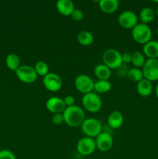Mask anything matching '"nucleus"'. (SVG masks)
Instances as JSON below:
<instances>
[{
    "mask_svg": "<svg viewBox=\"0 0 158 159\" xmlns=\"http://www.w3.org/2000/svg\"><path fill=\"white\" fill-rule=\"evenodd\" d=\"M63 115L64 123L71 127H81L86 119L83 109L76 105L66 107L63 112Z\"/></svg>",
    "mask_w": 158,
    "mask_h": 159,
    "instance_id": "nucleus-1",
    "label": "nucleus"
},
{
    "mask_svg": "<svg viewBox=\"0 0 158 159\" xmlns=\"http://www.w3.org/2000/svg\"><path fill=\"white\" fill-rule=\"evenodd\" d=\"M131 34L136 43L144 45L151 40L152 30L148 25L140 23L132 29Z\"/></svg>",
    "mask_w": 158,
    "mask_h": 159,
    "instance_id": "nucleus-2",
    "label": "nucleus"
},
{
    "mask_svg": "<svg viewBox=\"0 0 158 159\" xmlns=\"http://www.w3.org/2000/svg\"><path fill=\"white\" fill-rule=\"evenodd\" d=\"M82 133L85 137L95 138L102 132V124L100 120L94 118H86L81 126Z\"/></svg>",
    "mask_w": 158,
    "mask_h": 159,
    "instance_id": "nucleus-3",
    "label": "nucleus"
},
{
    "mask_svg": "<svg viewBox=\"0 0 158 159\" xmlns=\"http://www.w3.org/2000/svg\"><path fill=\"white\" fill-rule=\"evenodd\" d=\"M102 62L110 69H118L122 65V54L113 48L107 49L102 54Z\"/></svg>",
    "mask_w": 158,
    "mask_h": 159,
    "instance_id": "nucleus-4",
    "label": "nucleus"
},
{
    "mask_svg": "<svg viewBox=\"0 0 158 159\" xmlns=\"http://www.w3.org/2000/svg\"><path fill=\"white\" fill-rule=\"evenodd\" d=\"M81 102L84 108L87 111L92 113H98L102 107V101L101 97L93 92L84 95Z\"/></svg>",
    "mask_w": 158,
    "mask_h": 159,
    "instance_id": "nucleus-5",
    "label": "nucleus"
},
{
    "mask_svg": "<svg viewBox=\"0 0 158 159\" xmlns=\"http://www.w3.org/2000/svg\"><path fill=\"white\" fill-rule=\"evenodd\" d=\"M15 75L20 82L26 84L35 82L38 76L33 67L29 65H21L15 71Z\"/></svg>",
    "mask_w": 158,
    "mask_h": 159,
    "instance_id": "nucleus-6",
    "label": "nucleus"
},
{
    "mask_svg": "<svg viewBox=\"0 0 158 159\" xmlns=\"http://www.w3.org/2000/svg\"><path fill=\"white\" fill-rule=\"evenodd\" d=\"M94 81L87 75H79L74 79V86L76 89L80 93H84V95L91 93L94 89Z\"/></svg>",
    "mask_w": 158,
    "mask_h": 159,
    "instance_id": "nucleus-7",
    "label": "nucleus"
},
{
    "mask_svg": "<svg viewBox=\"0 0 158 159\" xmlns=\"http://www.w3.org/2000/svg\"><path fill=\"white\" fill-rule=\"evenodd\" d=\"M144 79L154 82L158 80V59H147L142 68Z\"/></svg>",
    "mask_w": 158,
    "mask_h": 159,
    "instance_id": "nucleus-8",
    "label": "nucleus"
},
{
    "mask_svg": "<svg viewBox=\"0 0 158 159\" xmlns=\"http://www.w3.org/2000/svg\"><path fill=\"white\" fill-rule=\"evenodd\" d=\"M118 23L124 29H133L138 24V16L133 11L125 10L118 16Z\"/></svg>",
    "mask_w": 158,
    "mask_h": 159,
    "instance_id": "nucleus-9",
    "label": "nucleus"
},
{
    "mask_svg": "<svg viewBox=\"0 0 158 159\" xmlns=\"http://www.w3.org/2000/svg\"><path fill=\"white\" fill-rule=\"evenodd\" d=\"M97 149L95 141L94 138L84 137L81 138L77 144V151L80 155L83 156L91 155Z\"/></svg>",
    "mask_w": 158,
    "mask_h": 159,
    "instance_id": "nucleus-10",
    "label": "nucleus"
},
{
    "mask_svg": "<svg viewBox=\"0 0 158 159\" xmlns=\"http://www.w3.org/2000/svg\"><path fill=\"white\" fill-rule=\"evenodd\" d=\"M43 84L48 91L57 92L61 89L63 82L61 78L58 75L54 72H49L43 77Z\"/></svg>",
    "mask_w": 158,
    "mask_h": 159,
    "instance_id": "nucleus-11",
    "label": "nucleus"
},
{
    "mask_svg": "<svg viewBox=\"0 0 158 159\" xmlns=\"http://www.w3.org/2000/svg\"><path fill=\"white\" fill-rule=\"evenodd\" d=\"M96 148L100 152H106L111 150L113 145V138L108 132H102L94 139Z\"/></svg>",
    "mask_w": 158,
    "mask_h": 159,
    "instance_id": "nucleus-12",
    "label": "nucleus"
},
{
    "mask_svg": "<svg viewBox=\"0 0 158 159\" xmlns=\"http://www.w3.org/2000/svg\"><path fill=\"white\" fill-rule=\"evenodd\" d=\"M46 108L53 114L63 113L66 109L64 99L58 96H52L49 98L46 102Z\"/></svg>",
    "mask_w": 158,
    "mask_h": 159,
    "instance_id": "nucleus-13",
    "label": "nucleus"
},
{
    "mask_svg": "<svg viewBox=\"0 0 158 159\" xmlns=\"http://www.w3.org/2000/svg\"><path fill=\"white\" fill-rule=\"evenodd\" d=\"M56 8L61 15L68 16L72 14L74 8V3L71 0H58L56 3Z\"/></svg>",
    "mask_w": 158,
    "mask_h": 159,
    "instance_id": "nucleus-14",
    "label": "nucleus"
},
{
    "mask_svg": "<svg viewBox=\"0 0 158 159\" xmlns=\"http://www.w3.org/2000/svg\"><path fill=\"white\" fill-rule=\"evenodd\" d=\"M144 56H147L148 59H158V41L150 40L145 43L143 47Z\"/></svg>",
    "mask_w": 158,
    "mask_h": 159,
    "instance_id": "nucleus-15",
    "label": "nucleus"
},
{
    "mask_svg": "<svg viewBox=\"0 0 158 159\" xmlns=\"http://www.w3.org/2000/svg\"><path fill=\"white\" fill-rule=\"evenodd\" d=\"M124 122V117L121 112L114 110L108 116L107 123L108 125L112 129H119L122 126Z\"/></svg>",
    "mask_w": 158,
    "mask_h": 159,
    "instance_id": "nucleus-16",
    "label": "nucleus"
},
{
    "mask_svg": "<svg viewBox=\"0 0 158 159\" xmlns=\"http://www.w3.org/2000/svg\"><path fill=\"white\" fill-rule=\"evenodd\" d=\"M153 89L152 82L146 79H143L142 80L137 82V85H136V90H137L138 94L143 97L150 96L153 92Z\"/></svg>",
    "mask_w": 158,
    "mask_h": 159,
    "instance_id": "nucleus-17",
    "label": "nucleus"
},
{
    "mask_svg": "<svg viewBox=\"0 0 158 159\" xmlns=\"http://www.w3.org/2000/svg\"><path fill=\"white\" fill-rule=\"evenodd\" d=\"M119 6L118 0H101L99 2V8L103 12L106 14L114 13Z\"/></svg>",
    "mask_w": 158,
    "mask_h": 159,
    "instance_id": "nucleus-18",
    "label": "nucleus"
},
{
    "mask_svg": "<svg viewBox=\"0 0 158 159\" xmlns=\"http://www.w3.org/2000/svg\"><path fill=\"white\" fill-rule=\"evenodd\" d=\"M94 73L99 80H108L111 76V69L104 64H99L94 67Z\"/></svg>",
    "mask_w": 158,
    "mask_h": 159,
    "instance_id": "nucleus-19",
    "label": "nucleus"
},
{
    "mask_svg": "<svg viewBox=\"0 0 158 159\" xmlns=\"http://www.w3.org/2000/svg\"><path fill=\"white\" fill-rule=\"evenodd\" d=\"M139 20H141V23L148 24L151 23L155 18V12L153 9L150 7H145L139 12Z\"/></svg>",
    "mask_w": 158,
    "mask_h": 159,
    "instance_id": "nucleus-20",
    "label": "nucleus"
},
{
    "mask_svg": "<svg viewBox=\"0 0 158 159\" xmlns=\"http://www.w3.org/2000/svg\"><path fill=\"white\" fill-rule=\"evenodd\" d=\"M77 41L82 46H90L94 42V37L92 34L88 30H82L77 34Z\"/></svg>",
    "mask_w": 158,
    "mask_h": 159,
    "instance_id": "nucleus-21",
    "label": "nucleus"
},
{
    "mask_svg": "<svg viewBox=\"0 0 158 159\" xmlns=\"http://www.w3.org/2000/svg\"><path fill=\"white\" fill-rule=\"evenodd\" d=\"M6 64L9 69L15 71L20 67V57L16 54L11 53L6 56Z\"/></svg>",
    "mask_w": 158,
    "mask_h": 159,
    "instance_id": "nucleus-22",
    "label": "nucleus"
},
{
    "mask_svg": "<svg viewBox=\"0 0 158 159\" xmlns=\"http://www.w3.org/2000/svg\"><path fill=\"white\" fill-rule=\"evenodd\" d=\"M112 89V84L108 80H98L94 82V89L97 93H105L110 91Z\"/></svg>",
    "mask_w": 158,
    "mask_h": 159,
    "instance_id": "nucleus-23",
    "label": "nucleus"
},
{
    "mask_svg": "<svg viewBox=\"0 0 158 159\" xmlns=\"http://www.w3.org/2000/svg\"><path fill=\"white\" fill-rule=\"evenodd\" d=\"M145 56L139 51H135L132 54V62L134 68H143L146 62Z\"/></svg>",
    "mask_w": 158,
    "mask_h": 159,
    "instance_id": "nucleus-24",
    "label": "nucleus"
},
{
    "mask_svg": "<svg viewBox=\"0 0 158 159\" xmlns=\"http://www.w3.org/2000/svg\"><path fill=\"white\" fill-rule=\"evenodd\" d=\"M127 78L133 82H139V81L144 79L142 69L137 68H132L129 69Z\"/></svg>",
    "mask_w": 158,
    "mask_h": 159,
    "instance_id": "nucleus-25",
    "label": "nucleus"
},
{
    "mask_svg": "<svg viewBox=\"0 0 158 159\" xmlns=\"http://www.w3.org/2000/svg\"><path fill=\"white\" fill-rule=\"evenodd\" d=\"M34 69H35L37 75L43 76V77L46 76L49 73V66L46 62L43 61H37L34 66Z\"/></svg>",
    "mask_w": 158,
    "mask_h": 159,
    "instance_id": "nucleus-26",
    "label": "nucleus"
},
{
    "mask_svg": "<svg viewBox=\"0 0 158 159\" xmlns=\"http://www.w3.org/2000/svg\"><path fill=\"white\" fill-rule=\"evenodd\" d=\"M0 159H16L15 154L8 149L0 151Z\"/></svg>",
    "mask_w": 158,
    "mask_h": 159,
    "instance_id": "nucleus-27",
    "label": "nucleus"
},
{
    "mask_svg": "<svg viewBox=\"0 0 158 159\" xmlns=\"http://www.w3.org/2000/svg\"><path fill=\"white\" fill-rule=\"evenodd\" d=\"M52 123L55 125H61L64 123V118L63 113H56L53 114L52 118H51Z\"/></svg>",
    "mask_w": 158,
    "mask_h": 159,
    "instance_id": "nucleus-28",
    "label": "nucleus"
},
{
    "mask_svg": "<svg viewBox=\"0 0 158 159\" xmlns=\"http://www.w3.org/2000/svg\"><path fill=\"white\" fill-rule=\"evenodd\" d=\"M71 19H72L74 21H81L84 18V12H82V10H81V9H75L74 10V12H72V14L71 15Z\"/></svg>",
    "mask_w": 158,
    "mask_h": 159,
    "instance_id": "nucleus-29",
    "label": "nucleus"
},
{
    "mask_svg": "<svg viewBox=\"0 0 158 159\" xmlns=\"http://www.w3.org/2000/svg\"><path fill=\"white\" fill-rule=\"evenodd\" d=\"M118 71V75L119 77H127V74H128V71H129V68L127 65H125V64H122L120 67L117 69Z\"/></svg>",
    "mask_w": 158,
    "mask_h": 159,
    "instance_id": "nucleus-30",
    "label": "nucleus"
},
{
    "mask_svg": "<svg viewBox=\"0 0 158 159\" xmlns=\"http://www.w3.org/2000/svg\"><path fill=\"white\" fill-rule=\"evenodd\" d=\"M63 99H64V102L66 107L74 106V102H75V99H74V96H66Z\"/></svg>",
    "mask_w": 158,
    "mask_h": 159,
    "instance_id": "nucleus-31",
    "label": "nucleus"
},
{
    "mask_svg": "<svg viewBox=\"0 0 158 159\" xmlns=\"http://www.w3.org/2000/svg\"><path fill=\"white\" fill-rule=\"evenodd\" d=\"M122 64H129L132 62V54L129 52H125L122 54Z\"/></svg>",
    "mask_w": 158,
    "mask_h": 159,
    "instance_id": "nucleus-32",
    "label": "nucleus"
},
{
    "mask_svg": "<svg viewBox=\"0 0 158 159\" xmlns=\"http://www.w3.org/2000/svg\"><path fill=\"white\" fill-rule=\"evenodd\" d=\"M155 94H156V96L157 97V99H158V84L156 85V89H155Z\"/></svg>",
    "mask_w": 158,
    "mask_h": 159,
    "instance_id": "nucleus-33",
    "label": "nucleus"
},
{
    "mask_svg": "<svg viewBox=\"0 0 158 159\" xmlns=\"http://www.w3.org/2000/svg\"><path fill=\"white\" fill-rule=\"evenodd\" d=\"M156 16H157V17H158V6H157V8H156Z\"/></svg>",
    "mask_w": 158,
    "mask_h": 159,
    "instance_id": "nucleus-34",
    "label": "nucleus"
},
{
    "mask_svg": "<svg viewBox=\"0 0 158 159\" xmlns=\"http://www.w3.org/2000/svg\"><path fill=\"white\" fill-rule=\"evenodd\" d=\"M156 34H157V36H158V27H157V30H156Z\"/></svg>",
    "mask_w": 158,
    "mask_h": 159,
    "instance_id": "nucleus-35",
    "label": "nucleus"
}]
</instances>
